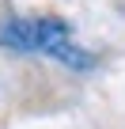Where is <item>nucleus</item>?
Here are the masks:
<instances>
[{
  "label": "nucleus",
  "mask_w": 125,
  "mask_h": 129,
  "mask_svg": "<svg viewBox=\"0 0 125 129\" xmlns=\"http://www.w3.org/2000/svg\"><path fill=\"white\" fill-rule=\"evenodd\" d=\"M0 46L8 49H19V53H46L68 69H91V53H84L76 42H72V30L65 19H53V15H42V19H8L0 23Z\"/></svg>",
  "instance_id": "f257e3e1"
}]
</instances>
